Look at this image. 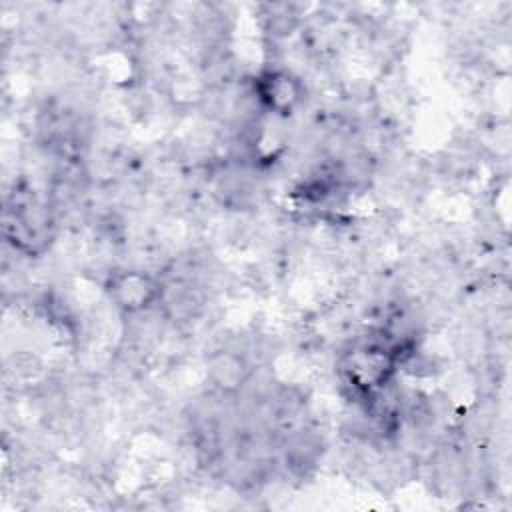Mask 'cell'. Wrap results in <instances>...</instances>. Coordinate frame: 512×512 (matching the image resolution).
I'll use <instances>...</instances> for the list:
<instances>
[{
    "mask_svg": "<svg viewBox=\"0 0 512 512\" xmlns=\"http://www.w3.org/2000/svg\"><path fill=\"white\" fill-rule=\"evenodd\" d=\"M104 294L110 304L122 316H138L158 308L166 294V280L160 272H152L146 268H110L106 272Z\"/></svg>",
    "mask_w": 512,
    "mask_h": 512,
    "instance_id": "6da1fadb",
    "label": "cell"
}]
</instances>
